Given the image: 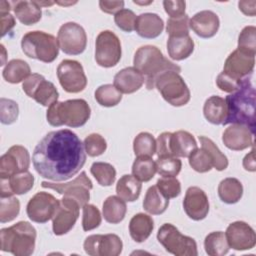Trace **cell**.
Listing matches in <instances>:
<instances>
[{"mask_svg":"<svg viewBox=\"0 0 256 256\" xmlns=\"http://www.w3.org/2000/svg\"><path fill=\"white\" fill-rule=\"evenodd\" d=\"M86 162L84 144L76 133L60 129L47 133L38 142L32 154L36 172L54 182L66 181L75 176Z\"/></svg>","mask_w":256,"mask_h":256,"instance_id":"cell-1","label":"cell"},{"mask_svg":"<svg viewBox=\"0 0 256 256\" xmlns=\"http://www.w3.org/2000/svg\"><path fill=\"white\" fill-rule=\"evenodd\" d=\"M255 97L256 92L250 77L241 80L239 87L225 98L227 117L223 125L241 124L255 132Z\"/></svg>","mask_w":256,"mask_h":256,"instance_id":"cell-2","label":"cell"},{"mask_svg":"<svg viewBox=\"0 0 256 256\" xmlns=\"http://www.w3.org/2000/svg\"><path fill=\"white\" fill-rule=\"evenodd\" d=\"M134 67L146 76V88H155L157 78L166 71L181 72V67L164 57L160 49L153 45H144L137 49L133 59Z\"/></svg>","mask_w":256,"mask_h":256,"instance_id":"cell-3","label":"cell"},{"mask_svg":"<svg viewBox=\"0 0 256 256\" xmlns=\"http://www.w3.org/2000/svg\"><path fill=\"white\" fill-rule=\"evenodd\" d=\"M91 115V109L84 99L57 101L49 106L46 118L51 126L66 125L77 128L86 124Z\"/></svg>","mask_w":256,"mask_h":256,"instance_id":"cell-4","label":"cell"},{"mask_svg":"<svg viewBox=\"0 0 256 256\" xmlns=\"http://www.w3.org/2000/svg\"><path fill=\"white\" fill-rule=\"evenodd\" d=\"M36 237L37 232L32 224L19 221L0 230L1 250L15 256H29L35 250Z\"/></svg>","mask_w":256,"mask_h":256,"instance_id":"cell-5","label":"cell"},{"mask_svg":"<svg viewBox=\"0 0 256 256\" xmlns=\"http://www.w3.org/2000/svg\"><path fill=\"white\" fill-rule=\"evenodd\" d=\"M23 53L32 59L44 63L53 62L59 54L58 40L44 31L27 32L21 39Z\"/></svg>","mask_w":256,"mask_h":256,"instance_id":"cell-6","label":"cell"},{"mask_svg":"<svg viewBox=\"0 0 256 256\" xmlns=\"http://www.w3.org/2000/svg\"><path fill=\"white\" fill-rule=\"evenodd\" d=\"M157 240L165 250L176 256H197V243L189 236L183 235L174 225L163 224L157 232Z\"/></svg>","mask_w":256,"mask_h":256,"instance_id":"cell-7","label":"cell"},{"mask_svg":"<svg viewBox=\"0 0 256 256\" xmlns=\"http://www.w3.org/2000/svg\"><path fill=\"white\" fill-rule=\"evenodd\" d=\"M155 87L166 102L175 107L186 105L190 101V90L179 73L166 71L155 82Z\"/></svg>","mask_w":256,"mask_h":256,"instance_id":"cell-8","label":"cell"},{"mask_svg":"<svg viewBox=\"0 0 256 256\" xmlns=\"http://www.w3.org/2000/svg\"><path fill=\"white\" fill-rule=\"evenodd\" d=\"M121 54V43L114 32L104 30L98 34L95 42V60L99 66L114 67L120 61Z\"/></svg>","mask_w":256,"mask_h":256,"instance_id":"cell-9","label":"cell"},{"mask_svg":"<svg viewBox=\"0 0 256 256\" xmlns=\"http://www.w3.org/2000/svg\"><path fill=\"white\" fill-rule=\"evenodd\" d=\"M41 186L55 190L63 196H67L75 199L80 207L86 205L90 199V190L93 188L91 180L88 178L86 173L82 171L75 179L67 183H53L48 181H42Z\"/></svg>","mask_w":256,"mask_h":256,"instance_id":"cell-10","label":"cell"},{"mask_svg":"<svg viewBox=\"0 0 256 256\" xmlns=\"http://www.w3.org/2000/svg\"><path fill=\"white\" fill-rule=\"evenodd\" d=\"M22 89L25 94L33 98L37 103L42 106L48 107L57 102L59 93L55 85L46 80L41 74H31L27 79L23 81Z\"/></svg>","mask_w":256,"mask_h":256,"instance_id":"cell-11","label":"cell"},{"mask_svg":"<svg viewBox=\"0 0 256 256\" xmlns=\"http://www.w3.org/2000/svg\"><path fill=\"white\" fill-rule=\"evenodd\" d=\"M57 77L62 88L68 93H79L86 88L87 77L80 62L65 59L57 67Z\"/></svg>","mask_w":256,"mask_h":256,"instance_id":"cell-12","label":"cell"},{"mask_svg":"<svg viewBox=\"0 0 256 256\" xmlns=\"http://www.w3.org/2000/svg\"><path fill=\"white\" fill-rule=\"evenodd\" d=\"M59 48L68 55H79L87 45V35L84 28L75 22H67L58 30Z\"/></svg>","mask_w":256,"mask_h":256,"instance_id":"cell-13","label":"cell"},{"mask_svg":"<svg viewBox=\"0 0 256 256\" xmlns=\"http://www.w3.org/2000/svg\"><path fill=\"white\" fill-rule=\"evenodd\" d=\"M59 205L60 200L52 194L44 191L37 192L27 204V216L33 222L40 224L46 223L53 218Z\"/></svg>","mask_w":256,"mask_h":256,"instance_id":"cell-14","label":"cell"},{"mask_svg":"<svg viewBox=\"0 0 256 256\" xmlns=\"http://www.w3.org/2000/svg\"><path fill=\"white\" fill-rule=\"evenodd\" d=\"M83 248L90 256H118L123 249V243L116 234H94L86 237Z\"/></svg>","mask_w":256,"mask_h":256,"instance_id":"cell-15","label":"cell"},{"mask_svg":"<svg viewBox=\"0 0 256 256\" xmlns=\"http://www.w3.org/2000/svg\"><path fill=\"white\" fill-rule=\"evenodd\" d=\"M79 203L70 197L63 196L60 205L52 218L53 233L57 236L67 234L75 225L79 217Z\"/></svg>","mask_w":256,"mask_h":256,"instance_id":"cell-16","label":"cell"},{"mask_svg":"<svg viewBox=\"0 0 256 256\" xmlns=\"http://www.w3.org/2000/svg\"><path fill=\"white\" fill-rule=\"evenodd\" d=\"M30 166V154L22 145L11 146L0 158V178L11 176L28 171Z\"/></svg>","mask_w":256,"mask_h":256,"instance_id":"cell-17","label":"cell"},{"mask_svg":"<svg viewBox=\"0 0 256 256\" xmlns=\"http://www.w3.org/2000/svg\"><path fill=\"white\" fill-rule=\"evenodd\" d=\"M225 236L229 247L237 251L250 250L256 244L254 229L244 221H235L229 224Z\"/></svg>","mask_w":256,"mask_h":256,"instance_id":"cell-18","label":"cell"},{"mask_svg":"<svg viewBox=\"0 0 256 256\" xmlns=\"http://www.w3.org/2000/svg\"><path fill=\"white\" fill-rule=\"evenodd\" d=\"M183 208L190 219L203 220L209 212V200L206 193L197 186L189 187L184 196Z\"/></svg>","mask_w":256,"mask_h":256,"instance_id":"cell-19","label":"cell"},{"mask_svg":"<svg viewBox=\"0 0 256 256\" xmlns=\"http://www.w3.org/2000/svg\"><path fill=\"white\" fill-rule=\"evenodd\" d=\"M255 65V57L236 49L229 54L224 63L223 72L237 80L251 75Z\"/></svg>","mask_w":256,"mask_h":256,"instance_id":"cell-20","label":"cell"},{"mask_svg":"<svg viewBox=\"0 0 256 256\" xmlns=\"http://www.w3.org/2000/svg\"><path fill=\"white\" fill-rule=\"evenodd\" d=\"M254 133L249 127L241 124H231L222 135L224 145L233 151H241L253 145Z\"/></svg>","mask_w":256,"mask_h":256,"instance_id":"cell-21","label":"cell"},{"mask_svg":"<svg viewBox=\"0 0 256 256\" xmlns=\"http://www.w3.org/2000/svg\"><path fill=\"white\" fill-rule=\"evenodd\" d=\"M219 26V17L211 10L200 11L189 20V28L201 38L213 37L218 32Z\"/></svg>","mask_w":256,"mask_h":256,"instance_id":"cell-22","label":"cell"},{"mask_svg":"<svg viewBox=\"0 0 256 256\" xmlns=\"http://www.w3.org/2000/svg\"><path fill=\"white\" fill-rule=\"evenodd\" d=\"M34 185V176L29 171L17 173L10 178H0V197L22 195Z\"/></svg>","mask_w":256,"mask_h":256,"instance_id":"cell-23","label":"cell"},{"mask_svg":"<svg viewBox=\"0 0 256 256\" xmlns=\"http://www.w3.org/2000/svg\"><path fill=\"white\" fill-rule=\"evenodd\" d=\"M144 75L135 67H126L114 76L113 85L118 91L124 94H131L138 91L144 84Z\"/></svg>","mask_w":256,"mask_h":256,"instance_id":"cell-24","label":"cell"},{"mask_svg":"<svg viewBox=\"0 0 256 256\" xmlns=\"http://www.w3.org/2000/svg\"><path fill=\"white\" fill-rule=\"evenodd\" d=\"M163 29L164 22L156 13H142L136 18L135 31L142 38H156L162 33Z\"/></svg>","mask_w":256,"mask_h":256,"instance_id":"cell-25","label":"cell"},{"mask_svg":"<svg viewBox=\"0 0 256 256\" xmlns=\"http://www.w3.org/2000/svg\"><path fill=\"white\" fill-rule=\"evenodd\" d=\"M196 148H198L197 142L188 131L179 130L171 134L170 153L172 157H189Z\"/></svg>","mask_w":256,"mask_h":256,"instance_id":"cell-26","label":"cell"},{"mask_svg":"<svg viewBox=\"0 0 256 256\" xmlns=\"http://www.w3.org/2000/svg\"><path fill=\"white\" fill-rule=\"evenodd\" d=\"M154 229V221L151 216L138 213L129 222V233L131 238L138 243H142L149 238Z\"/></svg>","mask_w":256,"mask_h":256,"instance_id":"cell-27","label":"cell"},{"mask_svg":"<svg viewBox=\"0 0 256 256\" xmlns=\"http://www.w3.org/2000/svg\"><path fill=\"white\" fill-rule=\"evenodd\" d=\"M203 114L208 122L214 125H223L227 117L225 99L216 95L209 97L204 103Z\"/></svg>","mask_w":256,"mask_h":256,"instance_id":"cell-28","label":"cell"},{"mask_svg":"<svg viewBox=\"0 0 256 256\" xmlns=\"http://www.w3.org/2000/svg\"><path fill=\"white\" fill-rule=\"evenodd\" d=\"M13 4L15 16L22 24L30 26L40 21L42 10L36 1H16Z\"/></svg>","mask_w":256,"mask_h":256,"instance_id":"cell-29","label":"cell"},{"mask_svg":"<svg viewBox=\"0 0 256 256\" xmlns=\"http://www.w3.org/2000/svg\"><path fill=\"white\" fill-rule=\"evenodd\" d=\"M194 51V41L190 35L169 37L167 40V52L171 59L181 61L188 58Z\"/></svg>","mask_w":256,"mask_h":256,"instance_id":"cell-30","label":"cell"},{"mask_svg":"<svg viewBox=\"0 0 256 256\" xmlns=\"http://www.w3.org/2000/svg\"><path fill=\"white\" fill-rule=\"evenodd\" d=\"M127 206L119 196H109L103 202L102 213L105 221L111 224L120 223L126 215Z\"/></svg>","mask_w":256,"mask_h":256,"instance_id":"cell-31","label":"cell"},{"mask_svg":"<svg viewBox=\"0 0 256 256\" xmlns=\"http://www.w3.org/2000/svg\"><path fill=\"white\" fill-rule=\"evenodd\" d=\"M142 184L133 175H123L116 184L117 196L122 198L126 202L136 201L141 193Z\"/></svg>","mask_w":256,"mask_h":256,"instance_id":"cell-32","label":"cell"},{"mask_svg":"<svg viewBox=\"0 0 256 256\" xmlns=\"http://www.w3.org/2000/svg\"><path fill=\"white\" fill-rule=\"evenodd\" d=\"M169 205V199L162 194L156 185L148 188L144 200L143 208L152 215H160L166 211Z\"/></svg>","mask_w":256,"mask_h":256,"instance_id":"cell-33","label":"cell"},{"mask_svg":"<svg viewBox=\"0 0 256 256\" xmlns=\"http://www.w3.org/2000/svg\"><path fill=\"white\" fill-rule=\"evenodd\" d=\"M218 195L221 201L224 203L235 204L242 198V183L237 178H225L218 185Z\"/></svg>","mask_w":256,"mask_h":256,"instance_id":"cell-34","label":"cell"},{"mask_svg":"<svg viewBox=\"0 0 256 256\" xmlns=\"http://www.w3.org/2000/svg\"><path fill=\"white\" fill-rule=\"evenodd\" d=\"M29 64L22 59H13L9 61L2 71L3 78L12 84H17L27 79L31 74Z\"/></svg>","mask_w":256,"mask_h":256,"instance_id":"cell-35","label":"cell"},{"mask_svg":"<svg viewBox=\"0 0 256 256\" xmlns=\"http://www.w3.org/2000/svg\"><path fill=\"white\" fill-rule=\"evenodd\" d=\"M204 248L209 256H224L229 251L225 233L215 231L209 233L204 240Z\"/></svg>","mask_w":256,"mask_h":256,"instance_id":"cell-36","label":"cell"},{"mask_svg":"<svg viewBox=\"0 0 256 256\" xmlns=\"http://www.w3.org/2000/svg\"><path fill=\"white\" fill-rule=\"evenodd\" d=\"M156 172V163L151 157H137L132 165L133 176L141 182L150 181Z\"/></svg>","mask_w":256,"mask_h":256,"instance_id":"cell-37","label":"cell"},{"mask_svg":"<svg viewBox=\"0 0 256 256\" xmlns=\"http://www.w3.org/2000/svg\"><path fill=\"white\" fill-rule=\"evenodd\" d=\"M95 99L101 106L113 107L122 100V93L112 84H104L99 86L95 91Z\"/></svg>","mask_w":256,"mask_h":256,"instance_id":"cell-38","label":"cell"},{"mask_svg":"<svg viewBox=\"0 0 256 256\" xmlns=\"http://www.w3.org/2000/svg\"><path fill=\"white\" fill-rule=\"evenodd\" d=\"M90 172L101 186H111L115 182L116 170L109 163L94 162L91 165Z\"/></svg>","mask_w":256,"mask_h":256,"instance_id":"cell-39","label":"cell"},{"mask_svg":"<svg viewBox=\"0 0 256 256\" xmlns=\"http://www.w3.org/2000/svg\"><path fill=\"white\" fill-rule=\"evenodd\" d=\"M133 150L137 157H152L156 153V140L152 134L141 132L134 138Z\"/></svg>","mask_w":256,"mask_h":256,"instance_id":"cell-40","label":"cell"},{"mask_svg":"<svg viewBox=\"0 0 256 256\" xmlns=\"http://www.w3.org/2000/svg\"><path fill=\"white\" fill-rule=\"evenodd\" d=\"M199 140L201 143V147L209 153L213 162V168L218 171L225 170L228 167V159L219 150L216 144L210 138L205 136H199Z\"/></svg>","mask_w":256,"mask_h":256,"instance_id":"cell-41","label":"cell"},{"mask_svg":"<svg viewBox=\"0 0 256 256\" xmlns=\"http://www.w3.org/2000/svg\"><path fill=\"white\" fill-rule=\"evenodd\" d=\"M238 50L255 57L256 54V27L246 26L242 29L238 37Z\"/></svg>","mask_w":256,"mask_h":256,"instance_id":"cell-42","label":"cell"},{"mask_svg":"<svg viewBox=\"0 0 256 256\" xmlns=\"http://www.w3.org/2000/svg\"><path fill=\"white\" fill-rule=\"evenodd\" d=\"M189 165L193 170L199 173H205L213 168V162L209 153L201 147L196 148L188 157Z\"/></svg>","mask_w":256,"mask_h":256,"instance_id":"cell-43","label":"cell"},{"mask_svg":"<svg viewBox=\"0 0 256 256\" xmlns=\"http://www.w3.org/2000/svg\"><path fill=\"white\" fill-rule=\"evenodd\" d=\"M20 212V202L14 196L1 197L0 200V222L7 223L14 220Z\"/></svg>","mask_w":256,"mask_h":256,"instance_id":"cell-44","label":"cell"},{"mask_svg":"<svg viewBox=\"0 0 256 256\" xmlns=\"http://www.w3.org/2000/svg\"><path fill=\"white\" fill-rule=\"evenodd\" d=\"M156 169L161 176H177L182 168V162L177 157H162L156 160Z\"/></svg>","mask_w":256,"mask_h":256,"instance_id":"cell-45","label":"cell"},{"mask_svg":"<svg viewBox=\"0 0 256 256\" xmlns=\"http://www.w3.org/2000/svg\"><path fill=\"white\" fill-rule=\"evenodd\" d=\"M83 217H82V227L84 231L93 230L101 224L102 216L99 209L93 204H86L82 207Z\"/></svg>","mask_w":256,"mask_h":256,"instance_id":"cell-46","label":"cell"},{"mask_svg":"<svg viewBox=\"0 0 256 256\" xmlns=\"http://www.w3.org/2000/svg\"><path fill=\"white\" fill-rule=\"evenodd\" d=\"M84 148L86 153L91 157H97L102 155L107 149V143L104 137L98 133L89 134L84 139Z\"/></svg>","mask_w":256,"mask_h":256,"instance_id":"cell-47","label":"cell"},{"mask_svg":"<svg viewBox=\"0 0 256 256\" xmlns=\"http://www.w3.org/2000/svg\"><path fill=\"white\" fill-rule=\"evenodd\" d=\"M189 20L190 19L187 14H184L181 17L169 18L166 26V32L169 37L189 35Z\"/></svg>","mask_w":256,"mask_h":256,"instance_id":"cell-48","label":"cell"},{"mask_svg":"<svg viewBox=\"0 0 256 256\" xmlns=\"http://www.w3.org/2000/svg\"><path fill=\"white\" fill-rule=\"evenodd\" d=\"M19 115L18 104L11 99H0V121L2 124L10 125L14 123Z\"/></svg>","mask_w":256,"mask_h":256,"instance_id":"cell-49","label":"cell"},{"mask_svg":"<svg viewBox=\"0 0 256 256\" xmlns=\"http://www.w3.org/2000/svg\"><path fill=\"white\" fill-rule=\"evenodd\" d=\"M156 186L168 199L178 197L181 193L180 181L175 177L163 176L157 180Z\"/></svg>","mask_w":256,"mask_h":256,"instance_id":"cell-50","label":"cell"},{"mask_svg":"<svg viewBox=\"0 0 256 256\" xmlns=\"http://www.w3.org/2000/svg\"><path fill=\"white\" fill-rule=\"evenodd\" d=\"M136 15L130 9H122L114 16V22L118 28L125 32H132L135 30Z\"/></svg>","mask_w":256,"mask_h":256,"instance_id":"cell-51","label":"cell"},{"mask_svg":"<svg viewBox=\"0 0 256 256\" xmlns=\"http://www.w3.org/2000/svg\"><path fill=\"white\" fill-rule=\"evenodd\" d=\"M240 82L241 80L234 79L223 71L219 73L216 78V85L218 86V88L227 93H233L234 91H236L239 87Z\"/></svg>","mask_w":256,"mask_h":256,"instance_id":"cell-52","label":"cell"},{"mask_svg":"<svg viewBox=\"0 0 256 256\" xmlns=\"http://www.w3.org/2000/svg\"><path fill=\"white\" fill-rule=\"evenodd\" d=\"M163 6L165 9V12L170 16V18L181 17L185 14V9H186L185 1L166 0V1H163Z\"/></svg>","mask_w":256,"mask_h":256,"instance_id":"cell-53","label":"cell"},{"mask_svg":"<svg viewBox=\"0 0 256 256\" xmlns=\"http://www.w3.org/2000/svg\"><path fill=\"white\" fill-rule=\"evenodd\" d=\"M100 9L107 14H116L124 7V1H99Z\"/></svg>","mask_w":256,"mask_h":256,"instance_id":"cell-54","label":"cell"},{"mask_svg":"<svg viewBox=\"0 0 256 256\" xmlns=\"http://www.w3.org/2000/svg\"><path fill=\"white\" fill-rule=\"evenodd\" d=\"M1 17V36L4 37L14 26H15V18L10 13L0 14Z\"/></svg>","mask_w":256,"mask_h":256,"instance_id":"cell-55","label":"cell"},{"mask_svg":"<svg viewBox=\"0 0 256 256\" xmlns=\"http://www.w3.org/2000/svg\"><path fill=\"white\" fill-rule=\"evenodd\" d=\"M238 7L243 14L253 17L256 15V1H239Z\"/></svg>","mask_w":256,"mask_h":256,"instance_id":"cell-56","label":"cell"},{"mask_svg":"<svg viewBox=\"0 0 256 256\" xmlns=\"http://www.w3.org/2000/svg\"><path fill=\"white\" fill-rule=\"evenodd\" d=\"M254 146L252 145V150L244 157L243 159V167L245 170L254 172L256 171V163H255V156H254Z\"/></svg>","mask_w":256,"mask_h":256,"instance_id":"cell-57","label":"cell"},{"mask_svg":"<svg viewBox=\"0 0 256 256\" xmlns=\"http://www.w3.org/2000/svg\"><path fill=\"white\" fill-rule=\"evenodd\" d=\"M10 3L7 1H1L0 2V14H5L10 12Z\"/></svg>","mask_w":256,"mask_h":256,"instance_id":"cell-58","label":"cell"},{"mask_svg":"<svg viewBox=\"0 0 256 256\" xmlns=\"http://www.w3.org/2000/svg\"><path fill=\"white\" fill-rule=\"evenodd\" d=\"M36 2L40 7H42V6H51L55 3V2H52V1H36Z\"/></svg>","mask_w":256,"mask_h":256,"instance_id":"cell-59","label":"cell"},{"mask_svg":"<svg viewBox=\"0 0 256 256\" xmlns=\"http://www.w3.org/2000/svg\"><path fill=\"white\" fill-rule=\"evenodd\" d=\"M0 47H1V50H2V56H3V60H2V63L0 64L1 66H3L4 65V59H5V55H6V51H5V47H4V45L3 44H1L0 45Z\"/></svg>","mask_w":256,"mask_h":256,"instance_id":"cell-60","label":"cell"},{"mask_svg":"<svg viewBox=\"0 0 256 256\" xmlns=\"http://www.w3.org/2000/svg\"><path fill=\"white\" fill-rule=\"evenodd\" d=\"M55 3H57L59 5H62V6H67V5H73L76 2H55Z\"/></svg>","mask_w":256,"mask_h":256,"instance_id":"cell-61","label":"cell"},{"mask_svg":"<svg viewBox=\"0 0 256 256\" xmlns=\"http://www.w3.org/2000/svg\"><path fill=\"white\" fill-rule=\"evenodd\" d=\"M135 4H140V5H148L151 4L153 1H148V2H139V1H133Z\"/></svg>","mask_w":256,"mask_h":256,"instance_id":"cell-62","label":"cell"}]
</instances>
